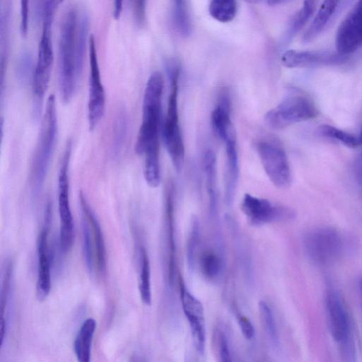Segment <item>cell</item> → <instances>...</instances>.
Masks as SVG:
<instances>
[{"label": "cell", "mask_w": 362, "mask_h": 362, "mask_svg": "<svg viewBox=\"0 0 362 362\" xmlns=\"http://www.w3.org/2000/svg\"><path fill=\"white\" fill-rule=\"evenodd\" d=\"M164 87L160 72L149 76L144 93L142 119L135 143V151L146 162L160 160V131L162 95Z\"/></svg>", "instance_id": "cell-1"}, {"label": "cell", "mask_w": 362, "mask_h": 362, "mask_svg": "<svg viewBox=\"0 0 362 362\" xmlns=\"http://www.w3.org/2000/svg\"><path fill=\"white\" fill-rule=\"evenodd\" d=\"M79 12L71 7L65 13L60 28L59 42V92L62 101L72 99L82 72L84 57L78 43Z\"/></svg>", "instance_id": "cell-2"}, {"label": "cell", "mask_w": 362, "mask_h": 362, "mask_svg": "<svg viewBox=\"0 0 362 362\" xmlns=\"http://www.w3.org/2000/svg\"><path fill=\"white\" fill-rule=\"evenodd\" d=\"M57 134L55 97L52 94L47 100L39 137L30 165V183L34 194H37L43 187L54 152Z\"/></svg>", "instance_id": "cell-3"}, {"label": "cell", "mask_w": 362, "mask_h": 362, "mask_svg": "<svg viewBox=\"0 0 362 362\" xmlns=\"http://www.w3.org/2000/svg\"><path fill=\"white\" fill-rule=\"evenodd\" d=\"M170 93L167 111L162 128L163 139L175 169L181 171L185 160V145L180 125L177 98L180 66L171 59L167 62Z\"/></svg>", "instance_id": "cell-4"}, {"label": "cell", "mask_w": 362, "mask_h": 362, "mask_svg": "<svg viewBox=\"0 0 362 362\" xmlns=\"http://www.w3.org/2000/svg\"><path fill=\"white\" fill-rule=\"evenodd\" d=\"M325 308L330 334L345 361H356V345L353 322L339 291L329 286L325 297Z\"/></svg>", "instance_id": "cell-5"}, {"label": "cell", "mask_w": 362, "mask_h": 362, "mask_svg": "<svg viewBox=\"0 0 362 362\" xmlns=\"http://www.w3.org/2000/svg\"><path fill=\"white\" fill-rule=\"evenodd\" d=\"M57 7L52 0H44L42 9V30L32 78L35 109L37 112L40 110L49 83L54 59L52 27Z\"/></svg>", "instance_id": "cell-6"}, {"label": "cell", "mask_w": 362, "mask_h": 362, "mask_svg": "<svg viewBox=\"0 0 362 362\" xmlns=\"http://www.w3.org/2000/svg\"><path fill=\"white\" fill-rule=\"evenodd\" d=\"M344 240L335 228L317 227L303 238V247L308 258L318 266L329 265L337 261L344 250Z\"/></svg>", "instance_id": "cell-7"}, {"label": "cell", "mask_w": 362, "mask_h": 362, "mask_svg": "<svg viewBox=\"0 0 362 362\" xmlns=\"http://www.w3.org/2000/svg\"><path fill=\"white\" fill-rule=\"evenodd\" d=\"M255 150L271 182L279 189L289 187L292 183L291 170L281 142L274 138L260 139L255 144Z\"/></svg>", "instance_id": "cell-8"}, {"label": "cell", "mask_w": 362, "mask_h": 362, "mask_svg": "<svg viewBox=\"0 0 362 362\" xmlns=\"http://www.w3.org/2000/svg\"><path fill=\"white\" fill-rule=\"evenodd\" d=\"M71 141L66 145L58 173V209L60 219L59 243L62 250L66 252L74 241V220L69 200V169L71 155Z\"/></svg>", "instance_id": "cell-9"}, {"label": "cell", "mask_w": 362, "mask_h": 362, "mask_svg": "<svg viewBox=\"0 0 362 362\" xmlns=\"http://www.w3.org/2000/svg\"><path fill=\"white\" fill-rule=\"evenodd\" d=\"M318 114L314 103L303 95H292L269 110L264 117L266 124L281 129L296 123L309 120Z\"/></svg>", "instance_id": "cell-10"}, {"label": "cell", "mask_w": 362, "mask_h": 362, "mask_svg": "<svg viewBox=\"0 0 362 362\" xmlns=\"http://www.w3.org/2000/svg\"><path fill=\"white\" fill-rule=\"evenodd\" d=\"M89 89L88 100V122L90 131L100 123L105 109V93L102 83L95 39H89Z\"/></svg>", "instance_id": "cell-11"}, {"label": "cell", "mask_w": 362, "mask_h": 362, "mask_svg": "<svg viewBox=\"0 0 362 362\" xmlns=\"http://www.w3.org/2000/svg\"><path fill=\"white\" fill-rule=\"evenodd\" d=\"M240 208L250 223L254 226L290 219L294 216V212L291 209L250 194L244 195Z\"/></svg>", "instance_id": "cell-12"}, {"label": "cell", "mask_w": 362, "mask_h": 362, "mask_svg": "<svg viewBox=\"0 0 362 362\" xmlns=\"http://www.w3.org/2000/svg\"><path fill=\"white\" fill-rule=\"evenodd\" d=\"M337 52L348 56L362 47V0H358L339 25L335 39Z\"/></svg>", "instance_id": "cell-13"}, {"label": "cell", "mask_w": 362, "mask_h": 362, "mask_svg": "<svg viewBox=\"0 0 362 362\" xmlns=\"http://www.w3.org/2000/svg\"><path fill=\"white\" fill-rule=\"evenodd\" d=\"M180 293L183 312L190 325L194 346L199 354H203L206 332L202 304L187 290L182 279L180 281Z\"/></svg>", "instance_id": "cell-14"}, {"label": "cell", "mask_w": 362, "mask_h": 362, "mask_svg": "<svg viewBox=\"0 0 362 362\" xmlns=\"http://www.w3.org/2000/svg\"><path fill=\"white\" fill-rule=\"evenodd\" d=\"M346 56L319 51H298L289 49L281 56L282 64L288 68H307L334 65L343 63Z\"/></svg>", "instance_id": "cell-15"}, {"label": "cell", "mask_w": 362, "mask_h": 362, "mask_svg": "<svg viewBox=\"0 0 362 362\" xmlns=\"http://www.w3.org/2000/svg\"><path fill=\"white\" fill-rule=\"evenodd\" d=\"M51 214H45V226L38 237L37 296L43 300L48 296L51 288L50 256L48 249V226Z\"/></svg>", "instance_id": "cell-16"}, {"label": "cell", "mask_w": 362, "mask_h": 362, "mask_svg": "<svg viewBox=\"0 0 362 362\" xmlns=\"http://www.w3.org/2000/svg\"><path fill=\"white\" fill-rule=\"evenodd\" d=\"M226 148L225 200L230 206L234 199L239 179V158L235 131L223 141Z\"/></svg>", "instance_id": "cell-17"}, {"label": "cell", "mask_w": 362, "mask_h": 362, "mask_svg": "<svg viewBox=\"0 0 362 362\" xmlns=\"http://www.w3.org/2000/svg\"><path fill=\"white\" fill-rule=\"evenodd\" d=\"M79 199L83 216L86 218L91 228L96 268L98 272L103 275L106 271L107 260L105 244L101 227L82 192L79 194Z\"/></svg>", "instance_id": "cell-18"}, {"label": "cell", "mask_w": 362, "mask_h": 362, "mask_svg": "<svg viewBox=\"0 0 362 362\" xmlns=\"http://www.w3.org/2000/svg\"><path fill=\"white\" fill-rule=\"evenodd\" d=\"M212 129L217 137L222 141L235 131L230 117V99L226 94H222L211 115Z\"/></svg>", "instance_id": "cell-19"}, {"label": "cell", "mask_w": 362, "mask_h": 362, "mask_svg": "<svg viewBox=\"0 0 362 362\" xmlns=\"http://www.w3.org/2000/svg\"><path fill=\"white\" fill-rule=\"evenodd\" d=\"M341 0H323L315 16L303 35V40L310 41L315 38L326 27L335 12Z\"/></svg>", "instance_id": "cell-20"}, {"label": "cell", "mask_w": 362, "mask_h": 362, "mask_svg": "<svg viewBox=\"0 0 362 362\" xmlns=\"http://www.w3.org/2000/svg\"><path fill=\"white\" fill-rule=\"evenodd\" d=\"M95 328V320L89 317L83 321L77 333L74 348L77 359L80 362L90 361L91 343Z\"/></svg>", "instance_id": "cell-21"}, {"label": "cell", "mask_w": 362, "mask_h": 362, "mask_svg": "<svg viewBox=\"0 0 362 362\" xmlns=\"http://www.w3.org/2000/svg\"><path fill=\"white\" fill-rule=\"evenodd\" d=\"M171 18L175 30L182 37H188L192 30L189 0H170Z\"/></svg>", "instance_id": "cell-22"}, {"label": "cell", "mask_w": 362, "mask_h": 362, "mask_svg": "<svg viewBox=\"0 0 362 362\" xmlns=\"http://www.w3.org/2000/svg\"><path fill=\"white\" fill-rule=\"evenodd\" d=\"M216 168V154L213 150L209 149L204 156V170L209 196V209L211 214H216L217 208Z\"/></svg>", "instance_id": "cell-23"}, {"label": "cell", "mask_w": 362, "mask_h": 362, "mask_svg": "<svg viewBox=\"0 0 362 362\" xmlns=\"http://www.w3.org/2000/svg\"><path fill=\"white\" fill-rule=\"evenodd\" d=\"M209 12L215 20L228 23L233 20L237 13L235 0H210Z\"/></svg>", "instance_id": "cell-24"}, {"label": "cell", "mask_w": 362, "mask_h": 362, "mask_svg": "<svg viewBox=\"0 0 362 362\" xmlns=\"http://www.w3.org/2000/svg\"><path fill=\"white\" fill-rule=\"evenodd\" d=\"M139 292L144 303H151V270L147 252L144 247L141 248V269L139 274Z\"/></svg>", "instance_id": "cell-25"}, {"label": "cell", "mask_w": 362, "mask_h": 362, "mask_svg": "<svg viewBox=\"0 0 362 362\" xmlns=\"http://www.w3.org/2000/svg\"><path fill=\"white\" fill-rule=\"evenodd\" d=\"M259 309L267 334L272 346L277 349L279 346V337L273 312L270 306L263 300L259 302Z\"/></svg>", "instance_id": "cell-26"}, {"label": "cell", "mask_w": 362, "mask_h": 362, "mask_svg": "<svg viewBox=\"0 0 362 362\" xmlns=\"http://www.w3.org/2000/svg\"><path fill=\"white\" fill-rule=\"evenodd\" d=\"M319 132L323 136L338 141L349 148H356L361 145L358 136L334 126L322 125L319 128Z\"/></svg>", "instance_id": "cell-27"}, {"label": "cell", "mask_w": 362, "mask_h": 362, "mask_svg": "<svg viewBox=\"0 0 362 362\" xmlns=\"http://www.w3.org/2000/svg\"><path fill=\"white\" fill-rule=\"evenodd\" d=\"M12 269L11 264H8L6 269L4 276L3 279L2 288L1 291V320H0V345L2 346L4 336L6 332V320L5 317V311L6 305L8 303L10 284H11V276Z\"/></svg>", "instance_id": "cell-28"}, {"label": "cell", "mask_w": 362, "mask_h": 362, "mask_svg": "<svg viewBox=\"0 0 362 362\" xmlns=\"http://www.w3.org/2000/svg\"><path fill=\"white\" fill-rule=\"evenodd\" d=\"M83 250L88 270L92 273L95 267V257L92 233L90 224L85 216L82 221Z\"/></svg>", "instance_id": "cell-29"}, {"label": "cell", "mask_w": 362, "mask_h": 362, "mask_svg": "<svg viewBox=\"0 0 362 362\" xmlns=\"http://www.w3.org/2000/svg\"><path fill=\"white\" fill-rule=\"evenodd\" d=\"M320 0H304L303 6L294 17L291 32L296 33L305 26L311 18Z\"/></svg>", "instance_id": "cell-30"}, {"label": "cell", "mask_w": 362, "mask_h": 362, "mask_svg": "<svg viewBox=\"0 0 362 362\" xmlns=\"http://www.w3.org/2000/svg\"><path fill=\"white\" fill-rule=\"evenodd\" d=\"M35 66H33V57L30 52H23L18 57L16 64V74L18 79L25 83L33 78Z\"/></svg>", "instance_id": "cell-31"}, {"label": "cell", "mask_w": 362, "mask_h": 362, "mask_svg": "<svg viewBox=\"0 0 362 362\" xmlns=\"http://www.w3.org/2000/svg\"><path fill=\"white\" fill-rule=\"evenodd\" d=\"M222 262L216 254L206 252L201 259V269L204 274L213 279L218 276L221 271Z\"/></svg>", "instance_id": "cell-32"}, {"label": "cell", "mask_w": 362, "mask_h": 362, "mask_svg": "<svg viewBox=\"0 0 362 362\" xmlns=\"http://www.w3.org/2000/svg\"><path fill=\"white\" fill-rule=\"evenodd\" d=\"M127 131V117L124 112H120L117 117L115 122L113 133V148L115 151L120 149Z\"/></svg>", "instance_id": "cell-33"}, {"label": "cell", "mask_w": 362, "mask_h": 362, "mask_svg": "<svg viewBox=\"0 0 362 362\" xmlns=\"http://www.w3.org/2000/svg\"><path fill=\"white\" fill-rule=\"evenodd\" d=\"M238 323L241 329V332L247 340H252L255 338V330L252 323L245 315L238 313L236 315Z\"/></svg>", "instance_id": "cell-34"}, {"label": "cell", "mask_w": 362, "mask_h": 362, "mask_svg": "<svg viewBox=\"0 0 362 362\" xmlns=\"http://www.w3.org/2000/svg\"><path fill=\"white\" fill-rule=\"evenodd\" d=\"M29 1H20V31L22 36H26L28 30Z\"/></svg>", "instance_id": "cell-35"}, {"label": "cell", "mask_w": 362, "mask_h": 362, "mask_svg": "<svg viewBox=\"0 0 362 362\" xmlns=\"http://www.w3.org/2000/svg\"><path fill=\"white\" fill-rule=\"evenodd\" d=\"M133 12L135 21L139 26H143L146 21V0H132Z\"/></svg>", "instance_id": "cell-36"}, {"label": "cell", "mask_w": 362, "mask_h": 362, "mask_svg": "<svg viewBox=\"0 0 362 362\" xmlns=\"http://www.w3.org/2000/svg\"><path fill=\"white\" fill-rule=\"evenodd\" d=\"M219 354L223 362L231 361V354L228 339L224 333L219 337Z\"/></svg>", "instance_id": "cell-37"}, {"label": "cell", "mask_w": 362, "mask_h": 362, "mask_svg": "<svg viewBox=\"0 0 362 362\" xmlns=\"http://www.w3.org/2000/svg\"><path fill=\"white\" fill-rule=\"evenodd\" d=\"M354 173L362 198V153L354 161Z\"/></svg>", "instance_id": "cell-38"}, {"label": "cell", "mask_w": 362, "mask_h": 362, "mask_svg": "<svg viewBox=\"0 0 362 362\" xmlns=\"http://www.w3.org/2000/svg\"><path fill=\"white\" fill-rule=\"evenodd\" d=\"M123 0H114L113 16L115 19H118L122 11Z\"/></svg>", "instance_id": "cell-39"}, {"label": "cell", "mask_w": 362, "mask_h": 362, "mask_svg": "<svg viewBox=\"0 0 362 362\" xmlns=\"http://www.w3.org/2000/svg\"><path fill=\"white\" fill-rule=\"evenodd\" d=\"M282 0H267L268 5L269 6H275L279 4Z\"/></svg>", "instance_id": "cell-40"}, {"label": "cell", "mask_w": 362, "mask_h": 362, "mask_svg": "<svg viewBox=\"0 0 362 362\" xmlns=\"http://www.w3.org/2000/svg\"><path fill=\"white\" fill-rule=\"evenodd\" d=\"M358 291L361 296V300L362 302V277L358 281Z\"/></svg>", "instance_id": "cell-41"}, {"label": "cell", "mask_w": 362, "mask_h": 362, "mask_svg": "<svg viewBox=\"0 0 362 362\" xmlns=\"http://www.w3.org/2000/svg\"><path fill=\"white\" fill-rule=\"evenodd\" d=\"M53 2L58 6L61 3H62L64 0H52Z\"/></svg>", "instance_id": "cell-42"}, {"label": "cell", "mask_w": 362, "mask_h": 362, "mask_svg": "<svg viewBox=\"0 0 362 362\" xmlns=\"http://www.w3.org/2000/svg\"><path fill=\"white\" fill-rule=\"evenodd\" d=\"M246 2H248L250 4H256L259 2V0H244Z\"/></svg>", "instance_id": "cell-43"}, {"label": "cell", "mask_w": 362, "mask_h": 362, "mask_svg": "<svg viewBox=\"0 0 362 362\" xmlns=\"http://www.w3.org/2000/svg\"><path fill=\"white\" fill-rule=\"evenodd\" d=\"M358 138H359V141H360V143H361V145H362V129L361 130V132L358 135Z\"/></svg>", "instance_id": "cell-44"}]
</instances>
